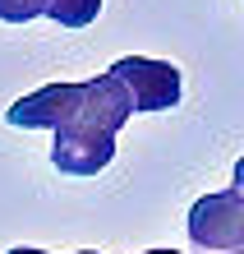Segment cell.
Returning a JSON list of instances; mask_svg holds the SVG:
<instances>
[{
    "mask_svg": "<svg viewBox=\"0 0 244 254\" xmlns=\"http://www.w3.org/2000/svg\"><path fill=\"white\" fill-rule=\"evenodd\" d=\"M235 254H244V250H235Z\"/></svg>",
    "mask_w": 244,
    "mask_h": 254,
    "instance_id": "9",
    "label": "cell"
},
{
    "mask_svg": "<svg viewBox=\"0 0 244 254\" xmlns=\"http://www.w3.org/2000/svg\"><path fill=\"white\" fill-rule=\"evenodd\" d=\"M143 254H180V250H143Z\"/></svg>",
    "mask_w": 244,
    "mask_h": 254,
    "instance_id": "8",
    "label": "cell"
},
{
    "mask_svg": "<svg viewBox=\"0 0 244 254\" xmlns=\"http://www.w3.org/2000/svg\"><path fill=\"white\" fill-rule=\"evenodd\" d=\"M47 14L55 23H65V28H88L101 14V0H51Z\"/></svg>",
    "mask_w": 244,
    "mask_h": 254,
    "instance_id": "4",
    "label": "cell"
},
{
    "mask_svg": "<svg viewBox=\"0 0 244 254\" xmlns=\"http://www.w3.org/2000/svg\"><path fill=\"white\" fill-rule=\"evenodd\" d=\"M106 74L125 88L134 116L139 111H171V107H180V97H185L180 69L166 65V61H152V56H120Z\"/></svg>",
    "mask_w": 244,
    "mask_h": 254,
    "instance_id": "3",
    "label": "cell"
},
{
    "mask_svg": "<svg viewBox=\"0 0 244 254\" xmlns=\"http://www.w3.org/2000/svg\"><path fill=\"white\" fill-rule=\"evenodd\" d=\"M189 241L203 254H235V250H244V194L235 185L194 199V208H189Z\"/></svg>",
    "mask_w": 244,
    "mask_h": 254,
    "instance_id": "2",
    "label": "cell"
},
{
    "mask_svg": "<svg viewBox=\"0 0 244 254\" xmlns=\"http://www.w3.org/2000/svg\"><path fill=\"white\" fill-rule=\"evenodd\" d=\"M231 185H235V190H240V194H244V157H240V162H235V176H231Z\"/></svg>",
    "mask_w": 244,
    "mask_h": 254,
    "instance_id": "6",
    "label": "cell"
},
{
    "mask_svg": "<svg viewBox=\"0 0 244 254\" xmlns=\"http://www.w3.org/2000/svg\"><path fill=\"white\" fill-rule=\"evenodd\" d=\"M134 116L125 88L111 74L83 83H47L37 93L19 97L5 111L14 129H51V162L65 176H97L111 167L115 139Z\"/></svg>",
    "mask_w": 244,
    "mask_h": 254,
    "instance_id": "1",
    "label": "cell"
},
{
    "mask_svg": "<svg viewBox=\"0 0 244 254\" xmlns=\"http://www.w3.org/2000/svg\"><path fill=\"white\" fill-rule=\"evenodd\" d=\"M51 0H0V23H28L37 14H47Z\"/></svg>",
    "mask_w": 244,
    "mask_h": 254,
    "instance_id": "5",
    "label": "cell"
},
{
    "mask_svg": "<svg viewBox=\"0 0 244 254\" xmlns=\"http://www.w3.org/2000/svg\"><path fill=\"white\" fill-rule=\"evenodd\" d=\"M5 254H47V250H28V245H19V250H5ZM79 254H97V250H79Z\"/></svg>",
    "mask_w": 244,
    "mask_h": 254,
    "instance_id": "7",
    "label": "cell"
}]
</instances>
